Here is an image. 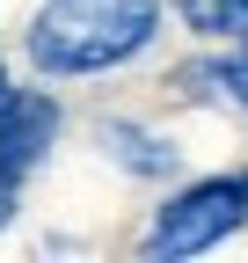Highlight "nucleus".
<instances>
[{
	"label": "nucleus",
	"instance_id": "nucleus-9",
	"mask_svg": "<svg viewBox=\"0 0 248 263\" xmlns=\"http://www.w3.org/2000/svg\"><path fill=\"white\" fill-rule=\"evenodd\" d=\"M0 95H8V73H0Z\"/></svg>",
	"mask_w": 248,
	"mask_h": 263
},
{
	"label": "nucleus",
	"instance_id": "nucleus-6",
	"mask_svg": "<svg viewBox=\"0 0 248 263\" xmlns=\"http://www.w3.org/2000/svg\"><path fill=\"white\" fill-rule=\"evenodd\" d=\"M226 88H234V103L248 110V29L234 37V59H226Z\"/></svg>",
	"mask_w": 248,
	"mask_h": 263
},
{
	"label": "nucleus",
	"instance_id": "nucleus-4",
	"mask_svg": "<svg viewBox=\"0 0 248 263\" xmlns=\"http://www.w3.org/2000/svg\"><path fill=\"white\" fill-rule=\"evenodd\" d=\"M102 146L124 161V168H139V176H168V168H175V146L146 139V132H132V124H110V132H102Z\"/></svg>",
	"mask_w": 248,
	"mask_h": 263
},
{
	"label": "nucleus",
	"instance_id": "nucleus-3",
	"mask_svg": "<svg viewBox=\"0 0 248 263\" xmlns=\"http://www.w3.org/2000/svg\"><path fill=\"white\" fill-rule=\"evenodd\" d=\"M58 139V103L37 88H8L0 95V176L22 183L29 168L44 161V146Z\"/></svg>",
	"mask_w": 248,
	"mask_h": 263
},
{
	"label": "nucleus",
	"instance_id": "nucleus-5",
	"mask_svg": "<svg viewBox=\"0 0 248 263\" xmlns=\"http://www.w3.org/2000/svg\"><path fill=\"white\" fill-rule=\"evenodd\" d=\"M182 22L197 37H241L248 29V0H182Z\"/></svg>",
	"mask_w": 248,
	"mask_h": 263
},
{
	"label": "nucleus",
	"instance_id": "nucleus-1",
	"mask_svg": "<svg viewBox=\"0 0 248 263\" xmlns=\"http://www.w3.org/2000/svg\"><path fill=\"white\" fill-rule=\"evenodd\" d=\"M161 37V0H44L29 15V66L51 81L110 73Z\"/></svg>",
	"mask_w": 248,
	"mask_h": 263
},
{
	"label": "nucleus",
	"instance_id": "nucleus-8",
	"mask_svg": "<svg viewBox=\"0 0 248 263\" xmlns=\"http://www.w3.org/2000/svg\"><path fill=\"white\" fill-rule=\"evenodd\" d=\"M234 183H241V205H248V176H234Z\"/></svg>",
	"mask_w": 248,
	"mask_h": 263
},
{
	"label": "nucleus",
	"instance_id": "nucleus-2",
	"mask_svg": "<svg viewBox=\"0 0 248 263\" xmlns=\"http://www.w3.org/2000/svg\"><path fill=\"white\" fill-rule=\"evenodd\" d=\"M248 219V205H241V183L234 176H204V183H190V190H175L161 212H153V227H146V263H182V256H204V249H219L234 227Z\"/></svg>",
	"mask_w": 248,
	"mask_h": 263
},
{
	"label": "nucleus",
	"instance_id": "nucleus-7",
	"mask_svg": "<svg viewBox=\"0 0 248 263\" xmlns=\"http://www.w3.org/2000/svg\"><path fill=\"white\" fill-rule=\"evenodd\" d=\"M15 190H22V183H8V176H0V234H8V219H15Z\"/></svg>",
	"mask_w": 248,
	"mask_h": 263
}]
</instances>
